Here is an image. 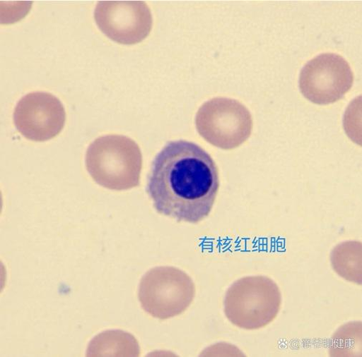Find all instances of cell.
<instances>
[{"label":"cell","instance_id":"8992f818","mask_svg":"<svg viewBox=\"0 0 362 357\" xmlns=\"http://www.w3.org/2000/svg\"><path fill=\"white\" fill-rule=\"evenodd\" d=\"M352 71L346 59L337 54H322L312 59L301 71V93L312 102L327 105L341 99L351 88Z\"/></svg>","mask_w":362,"mask_h":357},{"label":"cell","instance_id":"7a4b0ae2","mask_svg":"<svg viewBox=\"0 0 362 357\" xmlns=\"http://www.w3.org/2000/svg\"><path fill=\"white\" fill-rule=\"evenodd\" d=\"M86 164L93 181L105 188L123 191L140 185L143 157L139 145L129 137L98 138L88 147Z\"/></svg>","mask_w":362,"mask_h":357},{"label":"cell","instance_id":"5b68a950","mask_svg":"<svg viewBox=\"0 0 362 357\" xmlns=\"http://www.w3.org/2000/svg\"><path fill=\"white\" fill-rule=\"evenodd\" d=\"M199 135L218 148L230 150L251 136L253 119L250 110L238 100L216 97L205 102L196 116Z\"/></svg>","mask_w":362,"mask_h":357},{"label":"cell","instance_id":"9c48e42d","mask_svg":"<svg viewBox=\"0 0 362 357\" xmlns=\"http://www.w3.org/2000/svg\"><path fill=\"white\" fill-rule=\"evenodd\" d=\"M140 346L136 338L123 331H107L90 342L87 356H139Z\"/></svg>","mask_w":362,"mask_h":357},{"label":"cell","instance_id":"ba28073f","mask_svg":"<svg viewBox=\"0 0 362 357\" xmlns=\"http://www.w3.org/2000/svg\"><path fill=\"white\" fill-rule=\"evenodd\" d=\"M94 17L107 37L123 44L142 42L153 25L151 9L144 2H99Z\"/></svg>","mask_w":362,"mask_h":357},{"label":"cell","instance_id":"277c9868","mask_svg":"<svg viewBox=\"0 0 362 357\" xmlns=\"http://www.w3.org/2000/svg\"><path fill=\"white\" fill-rule=\"evenodd\" d=\"M196 295L194 281L183 270L159 267L141 280L139 300L144 310L154 318L168 320L184 313Z\"/></svg>","mask_w":362,"mask_h":357},{"label":"cell","instance_id":"3957f363","mask_svg":"<svg viewBox=\"0 0 362 357\" xmlns=\"http://www.w3.org/2000/svg\"><path fill=\"white\" fill-rule=\"evenodd\" d=\"M281 293L276 283L265 276H252L235 282L223 301L226 318L235 327L256 330L267 327L278 316Z\"/></svg>","mask_w":362,"mask_h":357},{"label":"cell","instance_id":"6da1fadb","mask_svg":"<svg viewBox=\"0 0 362 357\" xmlns=\"http://www.w3.org/2000/svg\"><path fill=\"white\" fill-rule=\"evenodd\" d=\"M220 187L219 172L211 155L196 143H168L156 157L147 193L156 211L197 224L211 213Z\"/></svg>","mask_w":362,"mask_h":357},{"label":"cell","instance_id":"52a82bcc","mask_svg":"<svg viewBox=\"0 0 362 357\" xmlns=\"http://www.w3.org/2000/svg\"><path fill=\"white\" fill-rule=\"evenodd\" d=\"M66 114L55 96L35 92L24 96L14 111L15 126L28 140L45 142L57 136L66 124Z\"/></svg>","mask_w":362,"mask_h":357}]
</instances>
